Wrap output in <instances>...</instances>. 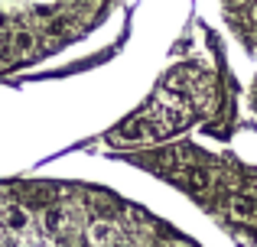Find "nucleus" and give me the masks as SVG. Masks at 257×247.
Instances as JSON below:
<instances>
[{"mask_svg":"<svg viewBox=\"0 0 257 247\" xmlns=\"http://www.w3.org/2000/svg\"><path fill=\"white\" fill-rule=\"evenodd\" d=\"M228 211H231V218H238V221H257V198L238 195V198L228 202Z\"/></svg>","mask_w":257,"mask_h":247,"instance_id":"1","label":"nucleus"},{"mask_svg":"<svg viewBox=\"0 0 257 247\" xmlns=\"http://www.w3.org/2000/svg\"><path fill=\"white\" fill-rule=\"evenodd\" d=\"M4 224L10 231H26V228H30V215H26L23 205H10V208L4 211Z\"/></svg>","mask_w":257,"mask_h":247,"instance_id":"2","label":"nucleus"},{"mask_svg":"<svg viewBox=\"0 0 257 247\" xmlns=\"http://www.w3.org/2000/svg\"><path fill=\"white\" fill-rule=\"evenodd\" d=\"M33 46H36V36H33V30H17L10 36V49L17 52V56H30Z\"/></svg>","mask_w":257,"mask_h":247,"instance_id":"3","label":"nucleus"},{"mask_svg":"<svg viewBox=\"0 0 257 247\" xmlns=\"http://www.w3.org/2000/svg\"><path fill=\"white\" fill-rule=\"evenodd\" d=\"M114 237H117V231H114V224H111V221H94V224H91V241H94V244L111 247V244H114Z\"/></svg>","mask_w":257,"mask_h":247,"instance_id":"4","label":"nucleus"},{"mask_svg":"<svg viewBox=\"0 0 257 247\" xmlns=\"http://www.w3.org/2000/svg\"><path fill=\"white\" fill-rule=\"evenodd\" d=\"M46 231H52V234H59V231L65 228V208H59V205H52V208H46V218H43Z\"/></svg>","mask_w":257,"mask_h":247,"instance_id":"5","label":"nucleus"},{"mask_svg":"<svg viewBox=\"0 0 257 247\" xmlns=\"http://www.w3.org/2000/svg\"><path fill=\"white\" fill-rule=\"evenodd\" d=\"M30 205H36V208H46V205H49V192H33V195H30Z\"/></svg>","mask_w":257,"mask_h":247,"instance_id":"6","label":"nucleus"},{"mask_svg":"<svg viewBox=\"0 0 257 247\" xmlns=\"http://www.w3.org/2000/svg\"><path fill=\"white\" fill-rule=\"evenodd\" d=\"M75 247H88V244H85V241H78V244H75Z\"/></svg>","mask_w":257,"mask_h":247,"instance_id":"7","label":"nucleus"}]
</instances>
